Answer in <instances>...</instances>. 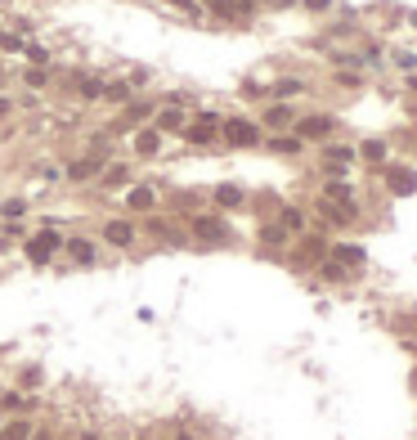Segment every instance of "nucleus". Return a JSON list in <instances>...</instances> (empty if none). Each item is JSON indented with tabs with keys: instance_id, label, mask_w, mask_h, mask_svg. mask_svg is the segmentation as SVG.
Listing matches in <instances>:
<instances>
[{
	"instance_id": "29",
	"label": "nucleus",
	"mask_w": 417,
	"mask_h": 440,
	"mask_svg": "<svg viewBox=\"0 0 417 440\" xmlns=\"http://www.w3.org/2000/svg\"><path fill=\"white\" fill-rule=\"evenodd\" d=\"M27 59L41 68V63H50V50H41V45H27Z\"/></svg>"
},
{
	"instance_id": "6",
	"label": "nucleus",
	"mask_w": 417,
	"mask_h": 440,
	"mask_svg": "<svg viewBox=\"0 0 417 440\" xmlns=\"http://www.w3.org/2000/svg\"><path fill=\"white\" fill-rule=\"evenodd\" d=\"M386 180H390V189H395L399 198H409V193L417 189V176H413V171H404V166H390Z\"/></svg>"
},
{
	"instance_id": "22",
	"label": "nucleus",
	"mask_w": 417,
	"mask_h": 440,
	"mask_svg": "<svg viewBox=\"0 0 417 440\" xmlns=\"http://www.w3.org/2000/svg\"><path fill=\"white\" fill-rule=\"evenodd\" d=\"M77 90L85 94V99H99V94H104V81H99V77H81Z\"/></svg>"
},
{
	"instance_id": "32",
	"label": "nucleus",
	"mask_w": 417,
	"mask_h": 440,
	"mask_svg": "<svg viewBox=\"0 0 417 440\" xmlns=\"http://www.w3.org/2000/svg\"><path fill=\"white\" fill-rule=\"evenodd\" d=\"M305 5H310V9H314V14H323V9H328V5H332V0H305Z\"/></svg>"
},
{
	"instance_id": "37",
	"label": "nucleus",
	"mask_w": 417,
	"mask_h": 440,
	"mask_svg": "<svg viewBox=\"0 0 417 440\" xmlns=\"http://www.w3.org/2000/svg\"><path fill=\"white\" fill-rule=\"evenodd\" d=\"M0 81H5V72H0Z\"/></svg>"
},
{
	"instance_id": "27",
	"label": "nucleus",
	"mask_w": 417,
	"mask_h": 440,
	"mask_svg": "<svg viewBox=\"0 0 417 440\" xmlns=\"http://www.w3.org/2000/svg\"><path fill=\"white\" fill-rule=\"evenodd\" d=\"M104 94H108V99H121V104H126V99H130V85H126V81H117V85H104Z\"/></svg>"
},
{
	"instance_id": "13",
	"label": "nucleus",
	"mask_w": 417,
	"mask_h": 440,
	"mask_svg": "<svg viewBox=\"0 0 417 440\" xmlns=\"http://www.w3.org/2000/svg\"><path fill=\"white\" fill-rule=\"evenodd\" d=\"M126 202H130V212H149L157 198H153V189H149V185H139V189H130V198H126Z\"/></svg>"
},
{
	"instance_id": "31",
	"label": "nucleus",
	"mask_w": 417,
	"mask_h": 440,
	"mask_svg": "<svg viewBox=\"0 0 417 440\" xmlns=\"http://www.w3.org/2000/svg\"><path fill=\"white\" fill-rule=\"evenodd\" d=\"M170 5H180V9H189V14H193V18H198V14H202V9H198V0H170Z\"/></svg>"
},
{
	"instance_id": "34",
	"label": "nucleus",
	"mask_w": 417,
	"mask_h": 440,
	"mask_svg": "<svg viewBox=\"0 0 417 440\" xmlns=\"http://www.w3.org/2000/svg\"><path fill=\"white\" fill-rule=\"evenodd\" d=\"M206 5H211V9H216V14H220V18H225V0H206Z\"/></svg>"
},
{
	"instance_id": "28",
	"label": "nucleus",
	"mask_w": 417,
	"mask_h": 440,
	"mask_svg": "<svg viewBox=\"0 0 417 440\" xmlns=\"http://www.w3.org/2000/svg\"><path fill=\"white\" fill-rule=\"evenodd\" d=\"M274 153H301V140H283V135H278L274 140Z\"/></svg>"
},
{
	"instance_id": "8",
	"label": "nucleus",
	"mask_w": 417,
	"mask_h": 440,
	"mask_svg": "<svg viewBox=\"0 0 417 440\" xmlns=\"http://www.w3.org/2000/svg\"><path fill=\"white\" fill-rule=\"evenodd\" d=\"M108 243H117V248H126V243L135 238V229H130V220H108Z\"/></svg>"
},
{
	"instance_id": "18",
	"label": "nucleus",
	"mask_w": 417,
	"mask_h": 440,
	"mask_svg": "<svg viewBox=\"0 0 417 440\" xmlns=\"http://www.w3.org/2000/svg\"><path fill=\"white\" fill-rule=\"evenodd\" d=\"M216 202H220V207H238V202H242V189H238V185H220V189H216Z\"/></svg>"
},
{
	"instance_id": "38",
	"label": "nucleus",
	"mask_w": 417,
	"mask_h": 440,
	"mask_svg": "<svg viewBox=\"0 0 417 440\" xmlns=\"http://www.w3.org/2000/svg\"><path fill=\"white\" fill-rule=\"evenodd\" d=\"M180 440H189V436H180Z\"/></svg>"
},
{
	"instance_id": "24",
	"label": "nucleus",
	"mask_w": 417,
	"mask_h": 440,
	"mask_svg": "<svg viewBox=\"0 0 417 440\" xmlns=\"http://www.w3.org/2000/svg\"><path fill=\"white\" fill-rule=\"evenodd\" d=\"M104 185H130V171L126 166H108L104 171Z\"/></svg>"
},
{
	"instance_id": "16",
	"label": "nucleus",
	"mask_w": 417,
	"mask_h": 440,
	"mask_svg": "<svg viewBox=\"0 0 417 440\" xmlns=\"http://www.w3.org/2000/svg\"><path fill=\"white\" fill-rule=\"evenodd\" d=\"M144 117H153V108H149V104H130V108H126V117L117 121V130H126L130 121H144Z\"/></svg>"
},
{
	"instance_id": "9",
	"label": "nucleus",
	"mask_w": 417,
	"mask_h": 440,
	"mask_svg": "<svg viewBox=\"0 0 417 440\" xmlns=\"http://www.w3.org/2000/svg\"><path fill=\"white\" fill-rule=\"evenodd\" d=\"M157 149H162V135H157V130H139V135H135V153L153 157Z\"/></svg>"
},
{
	"instance_id": "19",
	"label": "nucleus",
	"mask_w": 417,
	"mask_h": 440,
	"mask_svg": "<svg viewBox=\"0 0 417 440\" xmlns=\"http://www.w3.org/2000/svg\"><path fill=\"white\" fill-rule=\"evenodd\" d=\"M359 157H368V162H386V144H382V140H363Z\"/></svg>"
},
{
	"instance_id": "1",
	"label": "nucleus",
	"mask_w": 417,
	"mask_h": 440,
	"mask_svg": "<svg viewBox=\"0 0 417 440\" xmlns=\"http://www.w3.org/2000/svg\"><path fill=\"white\" fill-rule=\"evenodd\" d=\"M220 126H225V140L234 144V149L261 144V130H256V121H247V117H229V121H220Z\"/></svg>"
},
{
	"instance_id": "25",
	"label": "nucleus",
	"mask_w": 417,
	"mask_h": 440,
	"mask_svg": "<svg viewBox=\"0 0 417 440\" xmlns=\"http://www.w3.org/2000/svg\"><path fill=\"white\" fill-rule=\"evenodd\" d=\"M0 50H5V54H23V41L14 32H0Z\"/></svg>"
},
{
	"instance_id": "12",
	"label": "nucleus",
	"mask_w": 417,
	"mask_h": 440,
	"mask_svg": "<svg viewBox=\"0 0 417 440\" xmlns=\"http://www.w3.org/2000/svg\"><path fill=\"white\" fill-rule=\"evenodd\" d=\"M318 212H323L328 220H337V225H346V220L354 216V207H337V202H328V198H318Z\"/></svg>"
},
{
	"instance_id": "2",
	"label": "nucleus",
	"mask_w": 417,
	"mask_h": 440,
	"mask_svg": "<svg viewBox=\"0 0 417 440\" xmlns=\"http://www.w3.org/2000/svg\"><path fill=\"white\" fill-rule=\"evenodd\" d=\"M332 130H337V117H328V113H314V117L297 121V140H328Z\"/></svg>"
},
{
	"instance_id": "21",
	"label": "nucleus",
	"mask_w": 417,
	"mask_h": 440,
	"mask_svg": "<svg viewBox=\"0 0 417 440\" xmlns=\"http://www.w3.org/2000/svg\"><path fill=\"white\" fill-rule=\"evenodd\" d=\"M265 126H292V108H283V104L269 108V113H265Z\"/></svg>"
},
{
	"instance_id": "7",
	"label": "nucleus",
	"mask_w": 417,
	"mask_h": 440,
	"mask_svg": "<svg viewBox=\"0 0 417 440\" xmlns=\"http://www.w3.org/2000/svg\"><path fill=\"white\" fill-rule=\"evenodd\" d=\"M68 176L72 180H94V176H104V166H99V157H81V162L68 166Z\"/></svg>"
},
{
	"instance_id": "10",
	"label": "nucleus",
	"mask_w": 417,
	"mask_h": 440,
	"mask_svg": "<svg viewBox=\"0 0 417 440\" xmlns=\"http://www.w3.org/2000/svg\"><path fill=\"white\" fill-rule=\"evenodd\" d=\"M162 130H184V113L180 108H162V113H157V135H162Z\"/></svg>"
},
{
	"instance_id": "33",
	"label": "nucleus",
	"mask_w": 417,
	"mask_h": 440,
	"mask_svg": "<svg viewBox=\"0 0 417 440\" xmlns=\"http://www.w3.org/2000/svg\"><path fill=\"white\" fill-rule=\"evenodd\" d=\"M9 113H14V104H9V99H5V94H0V121H5Z\"/></svg>"
},
{
	"instance_id": "30",
	"label": "nucleus",
	"mask_w": 417,
	"mask_h": 440,
	"mask_svg": "<svg viewBox=\"0 0 417 440\" xmlns=\"http://www.w3.org/2000/svg\"><path fill=\"white\" fill-rule=\"evenodd\" d=\"M45 81H50V77H45V68H32L27 72V85H45Z\"/></svg>"
},
{
	"instance_id": "17",
	"label": "nucleus",
	"mask_w": 417,
	"mask_h": 440,
	"mask_svg": "<svg viewBox=\"0 0 417 440\" xmlns=\"http://www.w3.org/2000/svg\"><path fill=\"white\" fill-rule=\"evenodd\" d=\"M0 440H32V427L27 422H5L0 427Z\"/></svg>"
},
{
	"instance_id": "35",
	"label": "nucleus",
	"mask_w": 417,
	"mask_h": 440,
	"mask_svg": "<svg viewBox=\"0 0 417 440\" xmlns=\"http://www.w3.org/2000/svg\"><path fill=\"white\" fill-rule=\"evenodd\" d=\"M274 5H297V0H274Z\"/></svg>"
},
{
	"instance_id": "3",
	"label": "nucleus",
	"mask_w": 417,
	"mask_h": 440,
	"mask_svg": "<svg viewBox=\"0 0 417 440\" xmlns=\"http://www.w3.org/2000/svg\"><path fill=\"white\" fill-rule=\"evenodd\" d=\"M58 248H63V238H58L54 229H45V234H36V238L27 243V261H32V265H45Z\"/></svg>"
},
{
	"instance_id": "39",
	"label": "nucleus",
	"mask_w": 417,
	"mask_h": 440,
	"mask_svg": "<svg viewBox=\"0 0 417 440\" xmlns=\"http://www.w3.org/2000/svg\"><path fill=\"white\" fill-rule=\"evenodd\" d=\"M251 5H256V0H251Z\"/></svg>"
},
{
	"instance_id": "23",
	"label": "nucleus",
	"mask_w": 417,
	"mask_h": 440,
	"mask_svg": "<svg viewBox=\"0 0 417 440\" xmlns=\"http://www.w3.org/2000/svg\"><path fill=\"white\" fill-rule=\"evenodd\" d=\"M283 229H287V234H297V229H305V216L297 212V207H287V212H283Z\"/></svg>"
},
{
	"instance_id": "4",
	"label": "nucleus",
	"mask_w": 417,
	"mask_h": 440,
	"mask_svg": "<svg viewBox=\"0 0 417 440\" xmlns=\"http://www.w3.org/2000/svg\"><path fill=\"white\" fill-rule=\"evenodd\" d=\"M193 234H198L202 243H225L229 238V225L216 216H193Z\"/></svg>"
},
{
	"instance_id": "14",
	"label": "nucleus",
	"mask_w": 417,
	"mask_h": 440,
	"mask_svg": "<svg viewBox=\"0 0 417 440\" xmlns=\"http://www.w3.org/2000/svg\"><path fill=\"white\" fill-rule=\"evenodd\" d=\"M68 252H72V261H81V265H90V261H94V248H90L85 238H72V243H68Z\"/></svg>"
},
{
	"instance_id": "11",
	"label": "nucleus",
	"mask_w": 417,
	"mask_h": 440,
	"mask_svg": "<svg viewBox=\"0 0 417 440\" xmlns=\"http://www.w3.org/2000/svg\"><path fill=\"white\" fill-rule=\"evenodd\" d=\"M337 265H363V248H354V243H341V248L332 252Z\"/></svg>"
},
{
	"instance_id": "26",
	"label": "nucleus",
	"mask_w": 417,
	"mask_h": 440,
	"mask_svg": "<svg viewBox=\"0 0 417 440\" xmlns=\"http://www.w3.org/2000/svg\"><path fill=\"white\" fill-rule=\"evenodd\" d=\"M318 270H323V279H332V283H341V279H346V265H337V261H323Z\"/></svg>"
},
{
	"instance_id": "5",
	"label": "nucleus",
	"mask_w": 417,
	"mask_h": 440,
	"mask_svg": "<svg viewBox=\"0 0 417 440\" xmlns=\"http://www.w3.org/2000/svg\"><path fill=\"white\" fill-rule=\"evenodd\" d=\"M216 130H220V117L216 113H202L193 126H184V135H189L193 144H206V140H216Z\"/></svg>"
},
{
	"instance_id": "36",
	"label": "nucleus",
	"mask_w": 417,
	"mask_h": 440,
	"mask_svg": "<svg viewBox=\"0 0 417 440\" xmlns=\"http://www.w3.org/2000/svg\"><path fill=\"white\" fill-rule=\"evenodd\" d=\"M81 440H99V436H81Z\"/></svg>"
},
{
	"instance_id": "15",
	"label": "nucleus",
	"mask_w": 417,
	"mask_h": 440,
	"mask_svg": "<svg viewBox=\"0 0 417 440\" xmlns=\"http://www.w3.org/2000/svg\"><path fill=\"white\" fill-rule=\"evenodd\" d=\"M301 90H305V85H301L297 77H283V81H278L269 94H274V99H292V94H301Z\"/></svg>"
},
{
	"instance_id": "20",
	"label": "nucleus",
	"mask_w": 417,
	"mask_h": 440,
	"mask_svg": "<svg viewBox=\"0 0 417 440\" xmlns=\"http://www.w3.org/2000/svg\"><path fill=\"white\" fill-rule=\"evenodd\" d=\"M261 243H269V248H283V243H287V229L283 225H265L261 229Z\"/></svg>"
}]
</instances>
